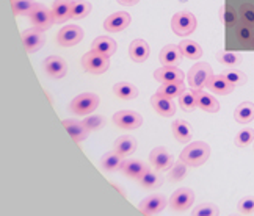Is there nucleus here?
<instances>
[{
  "label": "nucleus",
  "mask_w": 254,
  "mask_h": 216,
  "mask_svg": "<svg viewBox=\"0 0 254 216\" xmlns=\"http://www.w3.org/2000/svg\"><path fill=\"white\" fill-rule=\"evenodd\" d=\"M209 157H210V147L204 141L190 143L181 152V160L184 163H187L189 166H193V168H198V166L204 164L209 160Z\"/></svg>",
  "instance_id": "f257e3e1"
},
{
  "label": "nucleus",
  "mask_w": 254,
  "mask_h": 216,
  "mask_svg": "<svg viewBox=\"0 0 254 216\" xmlns=\"http://www.w3.org/2000/svg\"><path fill=\"white\" fill-rule=\"evenodd\" d=\"M196 17L189 11L176 13L171 19V28L178 36H189L196 30Z\"/></svg>",
  "instance_id": "f03ea898"
},
{
  "label": "nucleus",
  "mask_w": 254,
  "mask_h": 216,
  "mask_svg": "<svg viewBox=\"0 0 254 216\" xmlns=\"http://www.w3.org/2000/svg\"><path fill=\"white\" fill-rule=\"evenodd\" d=\"M99 107V96L94 93H83L74 97L71 102V111L77 116H85L93 113Z\"/></svg>",
  "instance_id": "7ed1b4c3"
},
{
  "label": "nucleus",
  "mask_w": 254,
  "mask_h": 216,
  "mask_svg": "<svg viewBox=\"0 0 254 216\" xmlns=\"http://www.w3.org/2000/svg\"><path fill=\"white\" fill-rule=\"evenodd\" d=\"M212 75H213V71L209 63H196L190 67L187 80H189V85L194 88V90H202L212 78Z\"/></svg>",
  "instance_id": "20e7f679"
},
{
  "label": "nucleus",
  "mask_w": 254,
  "mask_h": 216,
  "mask_svg": "<svg viewBox=\"0 0 254 216\" xmlns=\"http://www.w3.org/2000/svg\"><path fill=\"white\" fill-rule=\"evenodd\" d=\"M82 66H83V69L90 74H96V75L104 74L105 71H109V67H110V58L96 51H90L83 55Z\"/></svg>",
  "instance_id": "39448f33"
},
{
  "label": "nucleus",
  "mask_w": 254,
  "mask_h": 216,
  "mask_svg": "<svg viewBox=\"0 0 254 216\" xmlns=\"http://www.w3.org/2000/svg\"><path fill=\"white\" fill-rule=\"evenodd\" d=\"M113 122L116 127L124 130H135L143 124V117L140 113L132 110H121L113 114Z\"/></svg>",
  "instance_id": "423d86ee"
},
{
  "label": "nucleus",
  "mask_w": 254,
  "mask_h": 216,
  "mask_svg": "<svg viewBox=\"0 0 254 216\" xmlns=\"http://www.w3.org/2000/svg\"><path fill=\"white\" fill-rule=\"evenodd\" d=\"M85 33L79 25H67L63 27L57 35V41L63 47H72L77 46L82 39H83Z\"/></svg>",
  "instance_id": "0eeeda50"
},
{
  "label": "nucleus",
  "mask_w": 254,
  "mask_h": 216,
  "mask_svg": "<svg viewBox=\"0 0 254 216\" xmlns=\"http://www.w3.org/2000/svg\"><path fill=\"white\" fill-rule=\"evenodd\" d=\"M30 19H32L33 27L38 28V30H41V32L49 30V28L52 27V24H55L52 9L46 8L41 3H38V6L35 8V11L30 14Z\"/></svg>",
  "instance_id": "6e6552de"
},
{
  "label": "nucleus",
  "mask_w": 254,
  "mask_h": 216,
  "mask_svg": "<svg viewBox=\"0 0 254 216\" xmlns=\"http://www.w3.org/2000/svg\"><path fill=\"white\" fill-rule=\"evenodd\" d=\"M194 202V193L190 188H179L170 198V207L176 212H184L190 209Z\"/></svg>",
  "instance_id": "1a4fd4ad"
},
{
  "label": "nucleus",
  "mask_w": 254,
  "mask_h": 216,
  "mask_svg": "<svg viewBox=\"0 0 254 216\" xmlns=\"http://www.w3.org/2000/svg\"><path fill=\"white\" fill-rule=\"evenodd\" d=\"M149 162L157 171H170L174 164L173 154H170L165 147H155L149 154Z\"/></svg>",
  "instance_id": "9d476101"
},
{
  "label": "nucleus",
  "mask_w": 254,
  "mask_h": 216,
  "mask_svg": "<svg viewBox=\"0 0 254 216\" xmlns=\"http://www.w3.org/2000/svg\"><path fill=\"white\" fill-rule=\"evenodd\" d=\"M165 207H167V199H165L163 194H159V193L144 198L138 205V209L143 215H157L163 212Z\"/></svg>",
  "instance_id": "9b49d317"
},
{
  "label": "nucleus",
  "mask_w": 254,
  "mask_h": 216,
  "mask_svg": "<svg viewBox=\"0 0 254 216\" xmlns=\"http://www.w3.org/2000/svg\"><path fill=\"white\" fill-rule=\"evenodd\" d=\"M44 72L51 77V78H63L66 75V71H67V64L66 61L63 60L62 56H57V55H52V56H47L44 63Z\"/></svg>",
  "instance_id": "f8f14e48"
},
{
  "label": "nucleus",
  "mask_w": 254,
  "mask_h": 216,
  "mask_svg": "<svg viewBox=\"0 0 254 216\" xmlns=\"http://www.w3.org/2000/svg\"><path fill=\"white\" fill-rule=\"evenodd\" d=\"M22 38V43H24V47L28 54H33L36 51H40V49L44 46L46 43V38H44V32L38 30V28H30V30H25L22 32L21 35Z\"/></svg>",
  "instance_id": "ddd939ff"
},
{
  "label": "nucleus",
  "mask_w": 254,
  "mask_h": 216,
  "mask_svg": "<svg viewBox=\"0 0 254 216\" xmlns=\"http://www.w3.org/2000/svg\"><path fill=\"white\" fill-rule=\"evenodd\" d=\"M129 24H130V14L126 11H118L105 19L104 28L110 33H116V32H123L124 28L129 27Z\"/></svg>",
  "instance_id": "4468645a"
},
{
  "label": "nucleus",
  "mask_w": 254,
  "mask_h": 216,
  "mask_svg": "<svg viewBox=\"0 0 254 216\" xmlns=\"http://www.w3.org/2000/svg\"><path fill=\"white\" fill-rule=\"evenodd\" d=\"M151 105L154 110L163 117H171L176 113V105H174L173 99H168V97H165L159 93H155L151 97Z\"/></svg>",
  "instance_id": "2eb2a0df"
},
{
  "label": "nucleus",
  "mask_w": 254,
  "mask_h": 216,
  "mask_svg": "<svg viewBox=\"0 0 254 216\" xmlns=\"http://www.w3.org/2000/svg\"><path fill=\"white\" fill-rule=\"evenodd\" d=\"M72 5L74 0H55L52 5V14L55 24H63L72 17Z\"/></svg>",
  "instance_id": "dca6fc26"
},
{
  "label": "nucleus",
  "mask_w": 254,
  "mask_h": 216,
  "mask_svg": "<svg viewBox=\"0 0 254 216\" xmlns=\"http://www.w3.org/2000/svg\"><path fill=\"white\" fill-rule=\"evenodd\" d=\"M63 127L66 129V132L71 135V138L75 143H82L83 140L88 138V135H90V130L86 129V125L83 124V121L66 119V121H63Z\"/></svg>",
  "instance_id": "f3484780"
},
{
  "label": "nucleus",
  "mask_w": 254,
  "mask_h": 216,
  "mask_svg": "<svg viewBox=\"0 0 254 216\" xmlns=\"http://www.w3.org/2000/svg\"><path fill=\"white\" fill-rule=\"evenodd\" d=\"M154 78L160 83H171V82H184V72L176 66H163L154 72Z\"/></svg>",
  "instance_id": "a211bd4d"
},
{
  "label": "nucleus",
  "mask_w": 254,
  "mask_h": 216,
  "mask_svg": "<svg viewBox=\"0 0 254 216\" xmlns=\"http://www.w3.org/2000/svg\"><path fill=\"white\" fill-rule=\"evenodd\" d=\"M206 86L209 88L212 93L220 94V96H228V94H231L234 91V88H236L223 74H220V75H212V78L207 82Z\"/></svg>",
  "instance_id": "6ab92c4d"
},
{
  "label": "nucleus",
  "mask_w": 254,
  "mask_h": 216,
  "mask_svg": "<svg viewBox=\"0 0 254 216\" xmlns=\"http://www.w3.org/2000/svg\"><path fill=\"white\" fill-rule=\"evenodd\" d=\"M138 182H140V185L143 186V188H146V190H157V188H160V186L163 185L165 179H163L162 174H159L157 169H155V168L152 169V168H149V166H148V169L143 172V175L138 179Z\"/></svg>",
  "instance_id": "aec40b11"
},
{
  "label": "nucleus",
  "mask_w": 254,
  "mask_h": 216,
  "mask_svg": "<svg viewBox=\"0 0 254 216\" xmlns=\"http://www.w3.org/2000/svg\"><path fill=\"white\" fill-rule=\"evenodd\" d=\"M129 55L135 63H143L149 58V44L144 39H133L129 46Z\"/></svg>",
  "instance_id": "412c9836"
},
{
  "label": "nucleus",
  "mask_w": 254,
  "mask_h": 216,
  "mask_svg": "<svg viewBox=\"0 0 254 216\" xmlns=\"http://www.w3.org/2000/svg\"><path fill=\"white\" fill-rule=\"evenodd\" d=\"M148 169V164L143 163L141 160H135V159H129V160H124L121 164V171L130 179H136L138 180L143 172Z\"/></svg>",
  "instance_id": "4be33fe9"
},
{
  "label": "nucleus",
  "mask_w": 254,
  "mask_h": 216,
  "mask_svg": "<svg viewBox=\"0 0 254 216\" xmlns=\"http://www.w3.org/2000/svg\"><path fill=\"white\" fill-rule=\"evenodd\" d=\"M91 51H96L110 58L116 52V43L110 36H97L91 43Z\"/></svg>",
  "instance_id": "5701e85b"
},
{
  "label": "nucleus",
  "mask_w": 254,
  "mask_h": 216,
  "mask_svg": "<svg viewBox=\"0 0 254 216\" xmlns=\"http://www.w3.org/2000/svg\"><path fill=\"white\" fill-rule=\"evenodd\" d=\"M182 60V52L179 46L168 44L162 49L160 52V63L163 66H178L179 61Z\"/></svg>",
  "instance_id": "b1692460"
},
{
  "label": "nucleus",
  "mask_w": 254,
  "mask_h": 216,
  "mask_svg": "<svg viewBox=\"0 0 254 216\" xmlns=\"http://www.w3.org/2000/svg\"><path fill=\"white\" fill-rule=\"evenodd\" d=\"M136 140L130 135H123L120 136L118 140L115 141V151L118 152L121 157H127V155H132L135 151H136Z\"/></svg>",
  "instance_id": "393cba45"
},
{
  "label": "nucleus",
  "mask_w": 254,
  "mask_h": 216,
  "mask_svg": "<svg viewBox=\"0 0 254 216\" xmlns=\"http://www.w3.org/2000/svg\"><path fill=\"white\" fill-rule=\"evenodd\" d=\"M113 93L116 97H120L123 101H132L138 97V88L129 82H120L113 86Z\"/></svg>",
  "instance_id": "a878e982"
},
{
  "label": "nucleus",
  "mask_w": 254,
  "mask_h": 216,
  "mask_svg": "<svg viewBox=\"0 0 254 216\" xmlns=\"http://www.w3.org/2000/svg\"><path fill=\"white\" fill-rule=\"evenodd\" d=\"M196 99H198V107L201 110L207 113H217L220 110V104L215 97L209 93H204L202 90H196Z\"/></svg>",
  "instance_id": "bb28decb"
},
{
  "label": "nucleus",
  "mask_w": 254,
  "mask_h": 216,
  "mask_svg": "<svg viewBox=\"0 0 254 216\" xmlns=\"http://www.w3.org/2000/svg\"><path fill=\"white\" fill-rule=\"evenodd\" d=\"M121 164H123V160H121V155L116 152L115 149L107 152L102 155L101 159V166L102 169L107 171V172H115V171H120L121 169Z\"/></svg>",
  "instance_id": "cd10ccee"
},
{
  "label": "nucleus",
  "mask_w": 254,
  "mask_h": 216,
  "mask_svg": "<svg viewBox=\"0 0 254 216\" xmlns=\"http://www.w3.org/2000/svg\"><path fill=\"white\" fill-rule=\"evenodd\" d=\"M173 135L179 143H189L191 140V125L184 119H176L173 122Z\"/></svg>",
  "instance_id": "c85d7f7f"
},
{
  "label": "nucleus",
  "mask_w": 254,
  "mask_h": 216,
  "mask_svg": "<svg viewBox=\"0 0 254 216\" xmlns=\"http://www.w3.org/2000/svg\"><path fill=\"white\" fill-rule=\"evenodd\" d=\"M179 49L184 56H187L189 60H199L202 56V49L198 43L191 41V39H182L179 43Z\"/></svg>",
  "instance_id": "c756f323"
},
{
  "label": "nucleus",
  "mask_w": 254,
  "mask_h": 216,
  "mask_svg": "<svg viewBox=\"0 0 254 216\" xmlns=\"http://www.w3.org/2000/svg\"><path fill=\"white\" fill-rule=\"evenodd\" d=\"M234 117L239 124H250L254 119V104L242 102L234 111Z\"/></svg>",
  "instance_id": "7c9ffc66"
},
{
  "label": "nucleus",
  "mask_w": 254,
  "mask_h": 216,
  "mask_svg": "<svg viewBox=\"0 0 254 216\" xmlns=\"http://www.w3.org/2000/svg\"><path fill=\"white\" fill-rule=\"evenodd\" d=\"M38 3L35 0H11V8L16 16H30Z\"/></svg>",
  "instance_id": "2f4dec72"
},
{
  "label": "nucleus",
  "mask_w": 254,
  "mask_h": 216,
  "mask_svg": "<svg viewBox=\"0 0 254 216\" xmlns=\"http://www.w3.org/2000/svg\"><path fill=\"white\" fill-rule=\"evenodd\" d=\"M185 91V85L184 82H171V83H162V86L157 90L159 94L168 97V99H174V97H179Z\"/></svg>",
  "instance_id": "473e14b6"
},
{
  "label": "nucleus",
  "mask_w": 254,
  "mask_h": 216,
  "mask_svg": "<svg viewBox=\"0 0 254 216\" xmlns=\"http://www.w3.org/2000/svg\"><path fill=\"white\" fill-rule=\"evenodd\" d=\"M179 105L184 111H193L194 108L198 107V99H196V90H185L181 96H179Z\"/></svg>",
  "instance_id": "72a5a7b5"
},
{
  "label": "nucleus",
  "mask_w": 254,
  "mask_h": 216,
  "mask_svg": "<svg viewBox=\"0 0 254 216\" xmlns=\"http://www.w3.org/2000/svg\"><path fill=\"white\" fill-rule=\"evenodd\" d=\"M236 36L240 43H243L245 46L253 44L254 41V32H253V27L247 25L245 22H239L236 25Z\"/></svg>",
  "instance_id": "f704fd0d"
},
{
  "label": "nucleus",
  "mask_w": 254,
  "mask_h": 216,
  "mask_svg": "<svg viewBox=\"0 0 254 216\" xmlns=\"http://www.w3.org/2000/svg\"><path fill=\"white\" fill-rule=\"evenodd\" d=\"M220 17L226 27H236L239 24V19H240V17H237L236 9L229 5H223V8L220 9Z\"/></svg>",
  "instance_id": "c9c22d12"
},
{
  "label": "nucleus",
  "mask_w": 254,
  "mask_h": 216,
  "mask_svg": "<svg viewBox=\"0 0 254 216\" xmlns=\"http://www.w3.org/2000/svg\"><path fill=\"white\" fill-rule=\"evenodd\" d=\"M217 60H218V63H221L224 66L236 67L242 63V55L236 54V52H218Z\"/></svg>",
  "instance_id": "e433bc0d"
},
{
  "label": "nucleus",
  "mask_w": 254,
  "mask_h": 216,
  "mask_svg": "<svg viewBox=\"0 0 254 216\" xmlns=\"http://www.w3.org/2000/svg\"><path fill=\"white\" fill-rule=\"evenodd\" d=\"M91 11V3L86 0H74L72 5V19H83L90 14Z\"/></svg>",
  "instance_id": "4c0bfd02"
},
{
  "label": "nucleus",
  "mask_w": 254,
  "mask_h": 216,
  "mask_svg": "<svg viewBox=\"0 0 254 216\" xmlns=\"http://www.w3.org/2000/svg\"><path fill=\"white\" fill-rule=\"evenodd\" d=\"M187 163H184L182 160H179L178 163L173 164V168L168 172V180L171 182H181L185 175H187Z\"/></svg>",
  "instance_id": "58836bf2"
},
{
  "label": "nucleus",
  "mask_w": 254,
  "mask_h": 216,
  "mask_svg": "<svg viewBox=\"0 0 254 216\" xmlns=\"http://www.w3.org/2000/svg\"><path fill=\"white\" fill-rule=\"evenodd\" d=\"M191 215H196V216H213V215H218V207L212 202H204L196 205L193 210Z\"/></svg>",
  "instance_id": "ea45409f"
},
{
  "label": "nucleus",
  "mask_w": 254,
  "mask_h": 216,
  "mask_svg": "<svg viewBox=\"0 0 254 216\" xmlns=\"http://www.w3.org/2000/svg\"><path fill=\"white\" fill-rule=\"evenodd\" d=\"M234 143H236L237 147H247L250 146L251 143H254V130L253 129H243L237 133L236 140H234Z\"/></svg>",
  "instance_id": "a19ab883"
},
{
  "label": "nucleus",
  "mask_w": 254,
  "mask_h": 216,
  "mask_svg": "<svg viewBox=\"0 0 254 216\" xmlns=\"http://www.w3.org/2000/svg\"><path fill=\"white\" fill-rule=\"evenodd\" d=\"M239 17L242 22H245L247 25L254 28V5L243 3L239 9Z\"/></svg>",
  "instance_id": "79ce46f5"
},
{
  "label": "nucleus",
  "mask_w": 254,
  "mask_h": 216,
  "mask_svg": "<svg viewBox=\"0 0 254 216\" xmlns=\"http://www.w3.org/2000/svg\"><path fill=\"white\" fill-rule=\"evenodd\" d=\"M223 75L228 78V80L234 85V86H242L248 82V77L243 74L242 71H237V69H229V71H224Z\"/></svg>",
  "instance_id": "37998d69"
},
{
  "label": "nucleus",
  "mask_w": 254,
  "mask_h": 216,
  "mask_svg": "<svg viewBox=\"0 0 254 216\" xmlns=\"http://www.w3.org/2000/svg\"><path fill=\"white\" fill-rule=\"evenodd\" d=\"M83 124L86 125V129L93 132V130H101L105 125V117L101 114H91L83 119Z\"/></svg>",
  "instance_id": "c03bdc74"
},
{
  "label": "nucleus",
  "mask_w": 254,
  "mask_h": 216,
  "mask_svg": "<svg viewBox=\"0 0 254 216\" xmlns=\"http://www.w3.org/2000/svg\"><path fill=\"white\" fill-rule=\"evenodd\" d=\"M237 207H239V212L243 215L254 213V196H245V198H242L237 204Z\"/></svg>",
  "instance_id": "a18cd8bd"
},
{
  "label": "nucleus",
  "mask_w": 254,
  "mask_h": 216,
  "mask_svg": "<svg viewBox=\"0 0 254 216\" xmlns=\"http://www.w3.org/2000/svg\"><path fill=\"white\" fill-rule=\"evenodd\" d=\"M120 5H126V6H133L140 2V0H116Z\"/></svg>",
  "instance_id": "49530a36"
},
{
  "label": "nucleus",
  "mask_w": 254,
  "mask_h": 216,
  "mask_svg": "<svg viewBox=\"0 0 254 216\" xmlns=\"http://www.w3.org/2000/svg\"><path fill=\"white\" fill-rule=\"evenodd\" d=\"M253 49H254V41H253Z\"/></svg>",
  "instance_id": "de8ad7c7"
}]
</instances>
